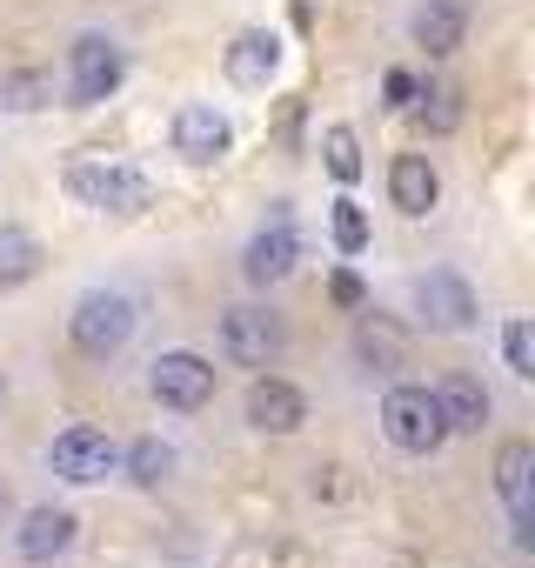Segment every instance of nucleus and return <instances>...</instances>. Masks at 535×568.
Segmentation results:
<instances>
[{
  "instance_id": "0eeeda50",
  "label": "nucleus",
  "mask_w": 535,
  "mask_h": 568,
  "mask_svg": "<svg viewBox=\"0 0 535 568\" xmlns=\"http://www.w3.org/2000/svg\"><path fill=\"white\" fill-rule=\"evenodd\" d=\"M121 74H128L121 41H108V34H81V41L68 48V108H101V101L121 88Z\"/></svg>"
},
{
  "instance_id": "39448f33",
  "label": "nucleus",
  "mask_w": 535,
  "mask_h": 568,
  "mask_svg": "<svg viewBox=\"0 0 535 568\" xmlns=\"http://www.w3.org/2000/svg\"><path fill=\"white\" fill-rule=\"evenodd\" d=\"M148 395L174 415H194V408L214 402V362L194 355V348H168V355L148 362Z\"/></svg>"
},
{
  "instance_id": "9d476101",
  "label": "nucleus",
  "mask_w": 535,
  "mask_h": 568,
  "mask_svg": "<svg viewBox=\"0 0 535 568\" xmlns=\"http://www.w3.org/2000/svg\"><path fill=\"white\" fill-rule=\"evenodd\" d=\"M302 261V241L289 227V214H275L268 227H254V241L241 247V274H248V288H275V281H289Z\"/></svg>"
},
{
  "instance_id": "f8f14e48",
  "label": "nucleus",
  "mask_w": 535,
  "mask_h": 568,
  "mask_svg": "<svg viewBox=\"0 0 535 568\" xmlns=\"http://www.w3.org/2000/svg\"><path fill=\"white\" fill-rule=\"evenodd\" d=\"M74 535H81V515H74V508L41 501V508H28V515H21V528H14V555H28V561H54V555H68V548H74Z\"/></svg>"
},
{
  "instance_id": "b1692460",
  "label": "nucleus",
  "mask_w": 535,
  "mask_h": 568,
  "mask_svg": "<svg viewBox=\"0 0 535 568\" xmlns=\"http://www.w3.org/2000/svg\"><path fill=\"white\" fill-rule=\"evenodd\" d=\"M335 247L342 254H362L369 247V214L355 201H335Z\"/></svg>"
},
{
  "instance_id": "f03ea898",
  "label": "nucleus",
  "mask_w": 535,
  "mask_h": 568,
  "mask_svg": "<svg viewBox=\"0 0 535 568\" xmlns=\"http://www.w3.org/2000/svg\"><path fill=\"white\" fill-rule=\"evenodd\" d=\"M68 194L101 214H141L154 201V174L134 161H114V154H81V161H68Z\"/></svg>"
},
{
  "instance_id": "412c9836",
  "label": "nucleus",
  "mask_w": 535,
  "mask_h": 568,
  "mask_svg": "<svg viewBox=\"0 0 535 568\" xmlns=\"http://www.w3.org/2000/svg\"><path fill=\"white\" fill-rule=\"evenodd\" d=\"M415 101H422V128L428 134H455L462 128V88H428Z\"/></svg>"
},
{
  "instance_id": "423d86ee",
  "label": "nucleus",
  "mask_w": 535,
  "mask_h": 568,
  "mask_svg": "<svg viewBox=\"0 0 535 568\" xmlns=\"http://www.w3.org/2000/svg\"><path fill=\"white\" fill-rule=\"evenodd\" d=\"M214 348L228 368H275L282 355V322L268 308H221V328H214Z\"/></svg>"
},
{
  "instance_id": "aec40b11",
  "label": "nucleus",
  "mask_w": 535,
  "mask_h": 568,
  "mask_svg": "<svg viewBox=\"0 0 535 568\" xmlns=\"http://www.w3.org/2000/svg\"><path fill=\"white\" fill-rule=\"evenodd\" d=\"M121 475L134 481V488H161L168 475H174V448L168 442H134V448H121Z\"/></svg>"
},
{
  "instance_id": "a878e982",
  "label": "nucleus",
  "mask_w": 535,
  "mask_h": 568,
  "mask_svg": "<svg viewBox=\"0 0 535 568\" xmlns=\"http://www.w3.org/2000/svg\"><path fill=\"white\" fill-rule=\"evenodd\" d=\"M335 302H342V308H362V281H355V274H335Z\"/></svg>"
},
{
  "instance_id": "393cba45",
  "label": "nucleus",
  "mask_w": 535,
  "mask_h": 568,
  "mask_svg": "<svg viewBox=\"0 0 535 568\" xmlns=\"http://www.w3.org/2000/svg\"><path fill=\"white\" fill-rule=\"evenodd\" d=\"M382 94H388V108H415V94H422V81H415L408 68H388V81H382Z\"/></svg>"
},
{
  "instance_id": "5701e85b",
  "label": "nucleus",
  "mask_w": 535,
  "mask_h": 568,
  "mask_svg": "<svg viewBox=\"0 0 535 568\" xmlns=\"http://www.w3.org/2000/svg\"><path fill=\"white\" fill-rule=\"evenodd\" d=\"M502 362H508V375H535V335H528V322H508L502 328Z\"/></svg>"
},
{
  "instance_id": "6ab92c4d",
  "label": "nucleus",
  "mask_w": 535,
  "mask_h": 568,
  "mask_svg": "<svg viewBox=\"0 0 535 568\" xmlns=\"http://www.w3.org/2000/svg\"><path fill=\"white\" fill-rule=\"evenodd\" d=\"M41 261H48V247H41L28 227H0V295L28 288V281L41 274Z\"/></svg>"
},
{
  "instance_id": "f257e3e1",
  "label": "nucleus",
  "mask_w": 535,
  "mask_h": 568,
  "mask_svg": "<svg viewBox=\"0 0 535 568\" xmlns=\"http://www.w3.org/2000/svg\"><path fill=\"white\" fill-rule=\"evenodd\" d=\"M141 328V302L128 288H88L74 308H68V342L88 355V362H114Z\"/></svg>"
},
{
  "instance_id": "4be33fe9",
  "label": "nucleus",
  "mask_w": 535,
  "mask_h": 568,
  "mask_svg": "<svg viewBox=\"0 0 535 568\" xmlns=\"http://www.w3.org/2000/svg\"><path fill=\"white\" fill-rule=\"evenodd\" d=\"M322 154H329V174H335V181H355V174H362V141H355V128H329Z\"/></svg>"
},
{
  "instance_id": "a211bd4d",
  "label": "nucleus",
  "mask_w": 535,
  "mask_h": 568,
  "mask_svg": "<svg viewBox=\"0 0 535 568\" xmlns=\"http://www.w3.org/2000/svg\"><path fill=\"white\" fill-rule=\"evenodd\" d=\"M408 28H415V48H428V54H455V48L468 41V8H462V0H422Z\"/></svg>"
},
{
  "instance_id": "1a4fd4ad",
  "label": "nucleus",
  "mask_w": 535,
  "mask_h": 568,
  "mask_svg": "<svg viewBox=\"0 0 535 568\" xmlns=\"http://www.w3.org/2000/svg\"><path fill=\"white\" fill-rule=\"evenodd\" d=\"M241 415H248L254 435H302L309 428V395L295 382H282V375H254Z\"/></svg>"
},
{
  "instance_id": "f3484780",
  "label": "nucleus",
  "mask_w": 535,
  "mask_h": 568,
  "mask_svg": "<svg viewBox=\"0 0 535 568\" xmlns=\"http://www.w3.org/2000/svg\"><path fill=\"white\" fill-rule=\"evenodd\" d=\"M435 402H442L448 435H482V428H488V415H495V402H488V388H482L475 375H448V382L435 388Z\"/></svg>"
},
{
  "instance_id": "6e6552de",
  "label": "nucleus",
  "mask_w": 535,
  "mask_h": 568,
  "mask_svg": "<svg viewBox=\"0 0 535 568\" xmlns=\"http://www.w3.org/2000/svg\"><path fill=\"white\" fill-rule=\"evenodd\" d=\"M408 302H415V322L428 328V335H468L475 328V288L462 274H448V267H435V274H422L415 288H408Z\"/></svg>"
},
{
  "instance_id": "20e7f679",
  "label": "nucleus",
  "mask_w": 535,
  "mask_h": 568,
  "mask_svg": "<svg viewBox=\"0 0 535 568\" xmlns=\"http://www.w3.org/2000/svg\"><path fill=\"white\" fill-rule=\"evenodd\" d=\"M48 468L61 481H74V488H94V481L121 475V442L108 428H94V422H74V428H61L48 442Z\"/></svg>"
},
{
  "instance_id": "4468645a",
  "label": "nucleus",
  "mask_w": 535,
  "mask_h": 568,
  "mask_svg": "<svg viewBox=\"0 0 535 568\" xmlns=\"http://www.w3.org/2000/svg\"><path fill=\"white\" fill-rule=\"evenodd\" d=\"M495 495H502L508 521H535V448L528 442H502V455H495Z\"/></svg>"
},
{
  "instance_id": "7ed1b4c3",
  "label": "nucleus",
  "mask_w": 535,
  "mask_h": 568,
  "mask_svg": "<svg viewBox=\"0 0 535 568\" xmlns=\"http://www.w3.org/2000/svg\"><path fill=\"white\" fill-rule=\"evenodd\" d=\"M382 435H388V448H402V455H435V448L448 442V422H442L435 388H415V382L388 388V395H382Z\"/></svg>"
},
{
  "instance_id": "ddd939ff",
  "label": "nucleus",
  "mask_w": 535,
  "mask_h": 568,
  "mask_svg": "<svg viewBox=\"0 0 535 568\" xmlns=\"http://www.w3.org/2000/svg\"><path fill=\"white\" fill-rule=\"evenodd\" d=\"M388 201H395V214H408V221L435 214V201H442L435 161H428V154H395V161H388Z\"/></svg>"
},
{
  "instance_id": "dca6fc26",
  "label": "nucleus",
  "mask_w": 535,
  "mask_h": 568,
  "mask_svg": "<svg viewBox=\"0 0 535 568\" xmlns=\"http://www.w3.org/2000/svg\"><path fill=\"white\" fill-rule=\"evenodd\" d=\"M355 362L369 375H395V368H408V335L388 315H362L355 322Z\"/></svg>"
},
{
  "instance_id": "bb28decb",
  "label": "nucleus",
  "mask_w": 535,
  "mask_h": 568,
  "mask_svg": "<svg viewBox=\"0 0 535 568\" xmlns=\"http://www.w3.org/2000/svg\"><path fill=\"white\" fill-rule=\"evenodd\" d=\"M0 515H8V488H0Z\"/></svg>"
},
{
  "instance_id": "9b49d317",
  "label": "nucleus",
  "mask_w": 535,
  "mask_h": 568,
  "mask_svg": "<svg viewBox=\"0 0 535 568\" xmlns=\"http://www.w3.org/2000/svg\"><path fill=\"white\" fill-rule=\"evenodd\" d=\"M228 141H234V128H228V114H221L214 101H188V108L174 114V154H181V161L208 168V161L228 154Z\"/></svg>"
},
{
  "instance_id": "2eb2a0df",
  "label": "nucleus",
  "mask_w": 535,
  "mask_h": 568,
  "mask_svg": "<svg viewBox=\"0 0 535 568\" xmlns=\"http://www.w3.org/2000/svg\"><path fill=\"white\" fill-rule=\"evenodd\" d=\"M275 68H282V41L268 34V28L234 34V48H228V81L234 88H268V81H275Z\"/></svg>"
}]
</instances>
